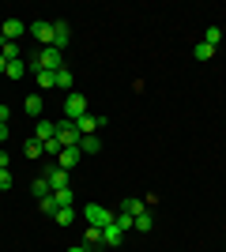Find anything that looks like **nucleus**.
Returning <instances> with one entry per match:
<instances>
[{"instance_id": "15", "label": "nucleus", "mask_w": 226, "mask_h": 252, "mask_svg": "<svg viewBox=\"0 0 226 252\" xmlns=\"http://www.w3.org/2000/svg\"><path fill=\"white\" fill-rule=\"evenodd\" d=\"M151 226H155V222H151V215H147V211H140V215L132 219V230H140V233H151Z\"/></svg>"}, {"instance_id": "17", "label": "nucleus", "mask_w": 226, "mask_h": 252, "mask_svg": "<svg viewBox=\"0 0 226 252\" xmlns=\"http://www.w3.org/2000/svg\"><path fill=\"white\" fill-rule=\"evenodd\" d=\"M121 211H125V215H132V219H136V215H140V211H147V207H143V200H136V196H129V200L121 203Z\"/></svg>"}, {"instance_id": "27", "label": "nucleus", "mask_w": 226, "mask_h": 252, "mask_svg": "<svg viewBox=\"0 0 226 252\" xmlns=\"http://www.w3.org/2000/svg\"><path fill=\"white\" fill-rule=\"evenodd\" d=\"M204 42L211 45V49H215V45L223 42V31H219V27H207V34H204Z\"/></svg>"}, {"instance_id": "30", "label": "nucleus", "mask_w": 226, "mask_h": 252, "mask_svg": "<svg viewBox=\"0 0 226 252\" xmlns=\"http://www.w3.org/2000/svg\"><path fill=\"white\" fill-rule=\"evenodd\" d=\"M4 75H8V79H23V75H27V72H23V61H11Z\"/></svg>"}, {"instance_id": "36", "label": "nucleus", "mask_w": 226, "mask_h": 252, "mask_svg": "<svg viewBox=\"0 0 226 252\" xmlns=\"http://www.w3.org/2000/svg\"><path fill=\"white\" fill-rule=\"evenodd\" d=\"M4 72H8V61H4V57H0V75H4Z\"/></svg>"}, {"instance_id": "29", "label": "nucleus", "mask_w": 226, "mask_h": 252, "mask_svg": "<svg viewBox=\"0 0 226 252\" xmlns=\"http://www.w3.org/2000/svg\"><path fill=\"white\" fill-rule=\"evenodd\" d=\"M23 151H27V158H38V155H42V143H38V139H27V143H23Z\"/></svg>"}, {"instance_id": "35", "label": "nucleus", "mask_w": 226, "mask_h": 252, "mask_svg": "<svg viewBox=\"0 0 226 252\" xmlns=\"http://www.w3.org/2000/svg\"><path fill=\"white\" fill-rule=\"evenodd\" d=\"M68 252H91V249H87V245H75V249H68Z\"/></svg>"}, {"instance_id": "25", "label": "nucleus", "mask_w": 226, "mask_h": 252, "mask_svg": "<svg viewBox=\"0 0 226 252\" xmlns=\"http://www.w3.org/2000/svg\"><path fill=\"white\" fill-rule=\"evenodd\" d=\"M38 207H42L45 215H57V196H53V192H49V196H42V200H38Z\"/></svg>"}, {"instance_id": "10", "label": "nucleus", "mask_w": 226, "mask_h": 252, "mask_svg": "<svg viewBox=\"0 0 226 252\" xmlns=\"http://www.w3.org/2000/svg\"><path fill=\"white\" fill-rule=\"evenodd\" d=\"M79 155H83L79 147H65V151H61V158H57V166H61V169H72L75 162H79Z\"/></svg>"}, {"instance_id": "23", "label": "nucleus", "mask_w": 226, "mask_h": 252, "mask_svg": "<svg viewBox=\"0 0 226 252\" xmlns=\"http://www.w3.org/2000/svg\"><path fill=\"white\" fill-rule=\"evenodd\" d=\"M57 87L72 94V72H68V68H61V72H57Z\"/></svg>"}, {"instance_id": "11", "label": "nucleus", "mask_w": 226, "mask_h": 252, "mask_svg": "<svg viewBox=\"0 0 226 252\" xmlns=\"http://www.w3.org/2000/svg\"><path fill=\"white\" fill-rule=\"evenodd\" d=\"M53 136H57V125H53V121H38L34 139H38V143H45V139H53Z\"/></svg>"}, {"instance_id": "16", "label": "nucleus", "mask_w": 226, "mask_h": 252, "mask_svg": "<svg viewBox=\"0 0 226 252\" xmlns=\"http://www.w3.org/2000/svg\"><path fill=\"white\" fill-rule=\"evenodd\" d=\"M61 151H65V147H61V139H45V143H42V155H49V158H53V162H57V158H61Z\"/></svg>"}, {"instance_id": "33", "label": "nucleus", "mask_w": 226, "mask_h": 252, "mask_svg": "<svg viewBox=\"0 0 226 252\" xmlns=\"http://www.w3.org/2000/svg\"><path fill=\"white\" fill-rule=\"evenodd\" d=\"M8 166H11V158L4 155V151H0V169H8Z\"/></svg>"}, {"instance_id": "34", "label": "nucleus", "mask_w": 226, "mask_h": 252, "mask_svg": "<svg viewBox=\"0 0 226 252\" xmlns=\"http://www.w3.org/2000/svg\"><path fill=\"white\" fill-rule=\"evenodd\" d=\"M8 136H11V132H8V125H0V143H4Z\"/></svg>"}, {"instance_id": "22", "label": "nucleus", "mask_w": 226, "mask_h": 252, "mask_svg": "<svg viewBox=\"0 0 226 252\" xmlns=\"http://www.w3.org/2000/svg\"><path fill=\"white\" fill-rule=\"evenodd\" d=\"M38 87H42V91H53L57 87V72H38Z\"/></svg>"}, {"instance_id": "8", "label": "nucleus", "mask_w": 226, "mask_h": 252, "mask_svg": "<svg viewBox=\"0 0 226 252\" xmlns=\"http://www.w3.org/2000/svg\"><path fill=\"white\" fill-rule=\"evenodd\" d=\"M68 38H72V27H68L65 19H57V23H53V49H65Z\"/></svg>"}, {"instance_id": "9", "label": "nucleus", "mask_w": 226, "mask_h": 252, "mask_svg": "<svg viewBox=\"0 0 226 252\" xmlns=\"http://www.w3.org/2000/svg\"><path fill=\"white\" fill-rule=\"evenodd\" d=\"M23 19H4V42H15V38H23Z\"/></svg>"}, {"instance_id": "4", "label": "nucleus", "mask_w": 226, "mask_h": 252, "mask_svg": "<svg viewBox=\"0 0 226 252\" xmlns=\"http://www.w3.org/2000/svg\"><path fill=\"white\" fill-rule=\"evenodd\" d=\"M79 117H87V98L72 91V94L65 98V121H79Z\"/></svg>"}, {"instance_id": "6", "label": "nucleus", "mask_w": 226, "mask_h": 252, "mask_svg": "<svg viewBox=\"0 0 226 252\" xmlns=\"http://www.w3.org/2000/svg\"><path fill=\"white\" fill-rule=\"evenodd\" d=\"M72 125H75V132H79V136H95L98 128H106V117L87 113V117H79V121H72Z\"/></svg>"}, {"instance_id": "3", "label": "nucleus", "mask_w": 226, "mask_h": 252, "mask_svg": "<svg viewBox=\"0 0 226 252\" xmlns=\"http://www.w3.org/2000/svg\"><path fill=\"white\" fill-rule=\"evenodd\" d=\"M57 139H61V147H79V132H75V125L72 121H65V117H61V121H57Z\"/></svg>"}, {"instance_id": "18", "label": "nucleus", "mask_w": 226, "mask_h": 252, "mask_svg": "<svg viewBox=\"0 0 226 252\" xmlns=\"http://www.w3.org/2000/svg\"><path fill=\"white\" fill-rule=\"evenodd\" d=\"M53 222H57V226H72V222H75V211L72 207H57Z\"/></svg>"}, {"instance_id": "13", "label": "nucleus", "mask_w": 226, "mask_h": 252, "mask_svg": "<svg viewBox=\"0 0 226 252\" xmlns=\"http://www.w3.org/2000/svg\"><path fill=\"white\" fill-rule=\"evenodd\" d=\"M0 57H4V61H23V53H19V42H0Z\"/></svg>"}, {"instance_id": "7", "label": "nucleus", "mask_w": 226, "mask_h": 252, "mask_svg": "<svg viewBox=\"0 0 226 252\" xmlns=\"http://www.w3.org/2000/svg\"><path fill=\"white\" fill-rule=\"evenodd\" d=\"M27 31H31V34H34V38H38L42 45H53V23H49V19H34L31 27H27Z\"/></svg>"}, {"instance_id": "19", "label": "nucleus", "mask_w": 226, "mask_h": 252, "mask_svg": "<svg viewBox=\"0 0 226 252\" xmlns=\"http://www.w3.org/2000/svg\"><path fill=\"white\" fill-rule=\"evenodd\" d=\"M23 109H27L31 117H42V94H31L27 102H23Z\"/></svg>"}, {"instance_id": "21", "label": "nucleus", "mask_w": 226, "mask_h": 252, "mask_svg": "<svg viewBox=\"0 0 226 252\" xmlns=\"http://www.w3.org/2000/svg\"><path fill=\"white\" fill-rule=\"evenodd\" d=\"M53 196H57V207H72V203H75V192L72 189H61V192H53Z\"/></svg>"}, {"instance_id": "26", "label": "nucleus", "mask_w": 226, "mask_h": 252, "mask_svg": "<svg viewBox=\"0 0 226 252\" xmlns=\"http://www.w3.org/2000/svg\"><path fill=\"white\" fill-rule=\"evenodd\" d=\"M95 245H102V230H98V226H87V249H95Z\"/></svg>"}, {"instance_id": "32", "label": "nucleus", "mask_w": 226, "mask_h": 252, "mask_svg": "<svg viewBox=\"0 0 226 252\" xmlns=\"http://www.w3.org/2000/svg\"><path fill=\"white\" fill-rule=\"evenodd\" d=\"M8 117H11V109H8V105H0V125H8Z\"/></svg>"}, {"instance_id": "1", "label": "nucleus", "mask_w": 226, "mask_h": 252, "mask_svg": "<svg viewBox=\"0 0 226 252\" xmlns=\"http://www.w3.org/2000/svg\"><path fill=\"white\" fill-rule=\"evenodd\" d=\"M31 68H34V72H61V68H65V61H61V49H53V45H42V49L31 57Z\"/></svg>"}, {"instance_id": "24", "label": "nucleus", "mask_w": 226, "mask_h": 252, "mask_svg": "<svg viewBox=\"0 0 226 252\" xmlns=\"http://www.w3.org/2000/svg\"><path fill=\"white\" fill-rule=\"evenodd\" d=\"M31 192H34V196H38V200H42V196H49V192H53V189H49V181H45V177H38V181H34V185H31Z\"/></svg>"}, {"instance_id": "12", "label": "nucleus", "mask_w": 226, "mask_h": 252, "mask_svg": "<svg viewBox=\"0 0 226 252\" xmlns=\"http://www.w3.org/2000/svg\"><path fill=\"white\" fill-rule=\"evenodd\" d=\"M121 241H125V233H121L117 226H106V230H102V245H106V249H117Z\"/></svg>"}, {"instance_id": "20", "label": "nucleus", "mask_w": 226, "mask_h": 252, "mask_svg": "<svg viewBox=\"0 0 226 252\" xmlns=\"http://www.w3.org/2000/svg\"><path fill=\"white\" fill-rule=\"evenodd\" d=\"M193 57H196V61H211V57H215V49H211V45H207V42H196Z\"/></svg>"}, {"instance_id": "28", "label": "nucleus", "mask_w": 226, "mask_h": 252, "mask_svg": "<svg viewBox=\"0 0 226 252\" xmlns=\"http://www.w3.org/2000/svg\"><path fill=\"white\" fill-rule=\"evenodd\" d=\"M113 226H117L121 233H125V230H132V215H125V211H121V215H113Z\"/></svg>"}, {"instance_id": "5", "label": "nucleus", "mask_w": 226, "mask_h": 252, "mask_svg": "<svg viewBox=\"0 0 226 252\" xmlns=\"http://www.w3.org/2000/svg\"><path fill=\"white\" fill-rule=\"evenodd\" d=\"M42 177L49 181V189H53V192H61V189H72V185H68V169H61L57 162H49V169H45Z\"/></svg>"}, {"instance_id": "14", "label": "nucleus", "mask_w": 226, "mask_h": 252, "mask_svg": "<svg viewBox=\"0 0 226 252\" xmlns=\"http://www.w3.org/2000/svg\"><path fill=\"white\" fill-rule=\"evenodd\" d=\"M79 151H83V155H98V151H102V139L98 136H83L79 139Z\"/></svg>"}, {"instance_id": "2", "label": "nucleus", "mask_w": 226, "mask_h": 252, "mask_svg": "<svg viewBox=\"0 0 226 252\" xmlns=\"http://www.w3.org/2000/svg\"><path fill=\"white\" fill-rule=\"evenodd\" d=\"M83 222H87V226L106 230V226H113V211L102 207V203H87V207H83Z\"/></svg>"}, {"instance_id": "31", "label": "nucleus", "mask_w": 226, "mask_h": 252, "mask_svg": "<svg viewBox=\"0 0 226 252\" xmlns=\"http://www.w3.org/2000/svg\"><path fill=\"white\" fill-rule=\"evenodd\" d=\"M11 189V173L8 169H0V192H8Z\"/></svg>"}]
</instances>
